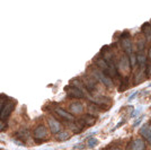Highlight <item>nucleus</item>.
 <instances>
[{
  "mask_svg": "<svg viewBox=\"0 0 151 150\" xmlns=\"http://www.w3.org/2000/svg\"><path fill=\"white\" fill-rule=\"evenodd\" d=\"M91 75L94 76L95 78L98 80V81L103 82L105 86H107V87H113V81H112V79L108 77V76H106L101 70H99V69L97 68H93L91 69Z\"/></svg>",
  "mask_w": 151,
  "mask_h": 150,
  "instance_id": "nucleus-1",
  "label": "nucleus"
},
{
  "mask_svg": "<svg viewBox=\"0 0 151 150\" xmlns=\"http://www.w3.org/2000/svg\"><path fill=\"white\" fill-rule=\"evenodd\" d=\"M15 106H16V102L14 100H7L4 107H2V110H1V112H0V120L1 121H6L10 116V114L13 113Z\"/></svg>",
  "mask_w": 151,
  "mask_h": 150,
  "instance_id": "nucleus-2",
  "label": "nucleus"
},
{
  "mask_svg": "<svg viewBox=\"0 0 151 150\" xmlns=\"http://www.w3.org/2000/svg\"><path fill=\"white\" fill-rule=\"evenodd\" d=\"M33 134H34L35 140H42V139H44V138L47 137L49 132H47V129L45 128L44 125H38V126L35 128Z\"/></svg>",
  "mask_w": 151,
  "mask_h": 150,
  "instance_id": "nucleus-3",
  "label": "nucleus"
},
{
  "mask_svg": "<svg viewBox=\"0 0 151 150\" xmlns=\"http://www.w3.org/2000/svg\"><path fill=\"white\" fill-rule=\"evenodd\" d=\"M65 92L69 97H73V98H83L85 97V94L82 93L80 89H78L77 87H67L65 88Z\"/></svg>",
  "mask_w": 151,
  "mask_h": 150,
  "instance_id": "nucleus-4",
  "label": "nucleus"
},
{
  "mask_svg": "<svg viewBox=\"0 0 151 150\" xmlns=\"http://www.w3.org/2000/svg\"><path fill=\"white\" fill-rule=\"evenodd\" d=\"M145 144L142 139H134L131 144L127 146V150H145Z\"/></svg>",
  "mask_w": 151,
  "mask_h": 150,
  "instance_id": "nucleus-5",
  "label": "nucleus"
},
{
  "mask_svg": "<svg viewBox=\"0 0 151 150\" xmlns=\"http://www.w3.org/2000/svg\"><path fill=\"white\" fill-rule=\"evenodd\" d=\"M47 123H49V126H50L52 133L55 134V133H59V132H60L61 125H60V123L58 122L57 120H54L53 118H50V119L47 120Z\"/></svg>",
  "mask_w": 151,
  "mask_h": 150,
  "instance_id": "nucleus-6",
  "label": "nucleus"
},
{
  "mask_svg": "<svg viewBox=\"0 0 151 150\" xmlns=\"http://www.w3.org/2000/svg\"><path fill=\"white\" fill-rule=\"evenodd\" d=\"M55 113H57L59 116H61L62 119L67 120V121H75V116L72 114L68 113L67 111H64L63 108H60V107L55 108Z\"/></svg>",
  "mask_w": 151,
  "mask_h": 150,
  "instance_id": "nucleus-7",
  "label": "nucleus"
},
{
  "mask_svg": "<svg viewBox=\"0 0 151 150\" xmlns=\"http://www.w3.org/2000/svg\"><path fill=\"white\" fill-rule=\"evenodd\" d=\"M140 133L151 144V125H145V126H142L141 130H140Z\"/></svg>",
  "mask_w": 151,
  "mask_h": 150,
  "instance_id": "nucleus-8",
  "label": "nucleus"
},
{
  "mask_svg": "<svg viewBox=\"0 0 151 150\" xmlns=\"http://www.w3.org/2000/svg\"><path fill=\"white\" fill-rule=\"evenodd\" d=\"M121 43H122V48H123L127 53H131V52H132V44H131L130 38H122Z\"/></svg>",
  "mask_w": 151,
  "mask_h": 150,
  "instance_id": "nucleus-9",
  "label": "nucleus"
},
{
  "mask_svg": "<svg viewBox=\"0 0 151 150\" xmlns=\"http://www.w3.org/2000/svg\"><path fill=\"white\" fill-rule=\"evenodd\" d=\"M82 122L87 125H94L96 122V118L94 115H90V114H86L82 116Z\"/></svg>",
  "mask_w": 151,
  "mask_h": 150,
  "instance_id": "nucleus-10",
  "label": "nucleus"
},
{
  "mask_svg": "<svg viewBox=\"0 0 151 150\" xmlns=\"http://www.w3.org/2000/svg\"><path fill=\"white\" fill-rule=\"evenodd\" d=\"M142 32H143V34L145 35V38H148L149 41H151V25L149 23H145L143 25H142Z\"/></svg>",
  "mask_w": 151,
  "mask_h": 150,
  "instance_id": "nucleus-11",
  "label": "nucleus"
},
{
  "mask_svg": "<svg viewBox=\"0 0 151 150\" xmlns=\"http://www.w3.org/2000/svg\"><path fill=\"white\" fill-rule=\"evenodd\" d=\"M99 144V140L97 139V138L95 137H88L87 138V146H88L90 149H93L95 148L96 146H98Z\"/></svg>",
  "mask_w": 151,
  "mask_h": 150,
  "instance_id": "nucleus-12",
  "label": "nucleus"
},
{
  "mask_svg": "<svg viewBox=\"0 0 151 150\" xmlns=\"http://www.w3.org/2000/svg\"><path fill=\"white\" fill-rule=\"evenodd\" d=\"M82 108H83L82 105L81 104H79V103H73V104H71V105H70V110H71V112L76 113V114L81 113Z\"/></svg>",
  "mask_w": 151,
  "mask_h": 150,
  "instance_id": "nucleus-13",
  "label": "nucleus"
},
{
  "mask_svg": "<svg viewBox=\"0 0 151 150\" xmlns=\"http://www.w3.org/2000/svg\"><path fill=\"white\" fill-rule=\"evenodd\" d=\"M70 138H71V134L68 131H62L58 133V139L60 141H67V140H69Z\"/></svg>",
  "mask_w": 151,
  "mask_h": 150,
  "instance_id": "nucleus-14",
  "label": "nucleus"
},
{
  "mask_svg": "<svg viewBox=\"0 0 151 150\" xmlns=\"http://www.w3.org/2000/svg\"><path fill=\"white\" fill-rule=\"evenodd\" d=\"M137 62L139 63V66H140L141 68H143V66L145 64V54L142 53V51H140L138 53V56H137Z\"/></svg>",
  "mask_w": 151,
  "mask_h": 150,
  "instance_id": "nucleus-15",
  "label": "nucleus"
},
{
  "mask_svg": "<svg viewBox=\"0 0 151 150\" xmlns=\"http://www.w3.org/2000/svg\"><path fill=\"white\" fill-rule=\"evenodd\" d=\"M16 136H17V138L20 139V140H27L28 137H29V132H28V130L24 129V130H20L19 132H17Z\"/></svg>",
  "mask_w": 151,
  "mask_h": 150,
  "instance_id": "nucleus-16",
  "label": "nucleus"
},
{
  "mask_svg": "<svg viewBox=\"0 0 151 150\" xmlns=\"http://www.w3.org/2000/svg\"><path fill=\"white\" fill-rule=\"evenodd\" d=\"M120 66L123 69H126L127 67H130V66H131V64H130V62H129V59H127V56H123L122 58H121Z\"/></svg>",
  "mask_w": 151,
  "mask_h": 150,
  "instance_id": "nucleus-17",
  "label": "nucleus"
},
{
  "mask_svg": "<svg viewBox=\"0 0 151 150\" xmlns=\"http://www.w3.org/2000/svg\"><path fill=\"white\" fill-rule=\"evenodd\" d=\"M124 123H125V120L123 119V120H121L120 122H119V124H116L115 126H114L113 129H112V132H114V131H116L117 129H120L122 125H124Z\"/></svg>",
  "mask_w": 151,
  "mask_h": 150,
  "instance_id": "nucleus-18",
  "label": "nucleus"
},
{
  "mask_svg": "<svg viewBox=\"0 0 151 150\" xmlns=\"http://www.w3.org/2000/svg\"><path fill=\"white\" fill-rule=\"evenodd\" d=\"M5 103H6V96H5V95H1V96H0V112H1L2 107L5 105Z\"/></svg>",
  "mask_w": 151,
  "mask_h": 150,
  "instance_id": "nucleus-19",
  "label": "nucleus"
},
{
  "mask_svg": "<svg viewBox=\"0 0 151 150\" xmlns=\"http://www.w3.org/2000/svg\"><path fill=\"white\" fill-rule=\"evenodd\" d=\"M142 120H143V116H140V118H138V119H137L135 121H134V123H133V126H134V128H137V126H139V125L141 124Z\"/></svg>",
  "mask_w": 151,
  "mask_h": 150,
  "instance_id": "nucleus-20",
  "label": "nucleus"
},
{
  "mask_svg": "<svg viewBox=\"0 0 151 150\" xmlns=\"http://www.w3.org/2000/svg\"><path fill=\"white\" fill-rule=\"evenodd\" d=\"M141 111H142V107H139V108H137V110L132 113V115H131V116H132V118H137V116H139V115H140Z\"/></svg>",
  "mask_w": 151,
  "mask_h": 150,
  "instance_id": "nucleus-21",
  "label": "nucleus"
},
{
  "mask_svg": "<svg viewBox=\"0 0 151 150\" xmlns=\"http://www.w3.org/2000/svg\"><path fill=\"white\" fill-rule=\"evenodd\" d=\"M73 149L75 150H83L85 149V144H76L75 147H73Z\"/></svg>",
  "mask_w": 151,
  "mask_h": 150,
  "instance_id": "nucleus-22",
  "label": "nucleus"
},
{
  "mask_svg": "<svg viewBox=\"0 0 151 150\" xmlns=\"http://www.w3.org/2000/svg\"><path fill=\"white\" fill-rule=\"evenodd\" d=\"M138 94H139L138 92H135V93H133V94L131 95V96H130V97H129V100H129V102H132V100H134V98H135V97H137V96H138Z\"/></svg>",
  "mask_w": 151,
  "mask_h": 150,
  "instance_id": "nucleus-23",
  "label": "nucleus"
},
{
  "mask_svg": "<svg viewBox=\"0 0 151 150\" xmlns=\"http://www.w3.org/2000/svg\"><path fill=\"white\" fill-rule=\"evenodd\" d=\"M6 128H7L6 123H4L2 121H0V132H1V131H4V130H5Z\"/></svg>",
  "mask_w": 151,
  "mask_h": 150,
  "instance_id": "nucleus-24",
  "label": "nucleus"
},
{
  "mask_svg": "<svg viewBox=\"0 0 151 150\" xmlns=\"http://www.w3.org/2000/svg\"><path fill=\"white\" fill-rule=\"evenodd\" d=\"M131 67H133L134 64H135V62H137V56H131Z\"/></svg>",
  "mask_w": 151,
  "mask_h": 150,
  "instance_id": "nucleus-25",
  "label": "nucleus"
},
{
  "mask_svg": "<svg viewBox=\"0 0 151 150\" xmlns=\"http://www.w3.org/2000/svg\"><path fill=\"white\" fill-rule=\"evenodd\" d=\"M13 142L15 144H17V146H20V147H26L25 144H22V142H19L18 140H13Z\"/></svg>",
  "mask_w": 151,
  "mask_h": 150,
  "instance_id": "nucleus-26",
  "label": "nucleus"
},
{
  "mask_svg": "<svg viewBox=\"0 0 151 150\" xmlns=\"http://www.w3.org/2000/svg\"><path fill=\"white\" fill-rule=\"evenodd\" d=\"M149 58H150V59H151V49H150V50H149Z\"/></svg>",
  "mask_w": 151,
  "mask_h": 150,
  "instance_id": "nucleus-27",
  "label": "nucleus"
},
{
  "mask_svg": "<svg viewBox=\"0 0 151 150\" xmlns=\"http://www.w3.org/2000/svg\"><path fill=\"white\" fill-rule=\"evenodd\" d=\"M111 150H121L120 148H113V149H111Z\"/></svg>",
  "mask_w": 151,
  "mask_h": 150,
  "instance_id": "nucleus-28",
  "label": "nucleus"
},
{
  "mask_svg": "<svg viewBox=\"0 0 151 150\" xmlns=\"http://www.w3.org/2000/svg\"><path fill=\"white\" fill-rule=\"evenodd\" d=\"M0 150H5V148H1V147H0Z\"/></svg>",
  "mask_w": 151,
  "mask_h": 150,
  "instance_id": "nucleus-29",
  "label": "nucleus"
},
{
  "mask_svg": "<svg viewBox=\"0 0 151 150\" xmlns=\"http://www.w3.org/2000/svg\"><path fill=\"white\" fill-rule=\"evenodd\" d=\"M149 87H151V84H150V85H149Z\"/></svg>",
  "mask_w": 151,
  "mask_h": 150,
  "instance_id": "nucleus-30",
  "label": "nucleus"
},
{
  "mask_svg": "<svg viewBox=\"0 0 151 150\" xmlns=\"http://www.w3.org/2000/svg\"><path fill=\"white\" fill-rule=\"evenodd\" d=\"M150 25H151V24H150Z\"/></svg>",
  "mask_w": 151,
  "mask_h": 150,
  "instance_id": "nucleus-31",
  "label": "nucleus"
}]
</instances>
